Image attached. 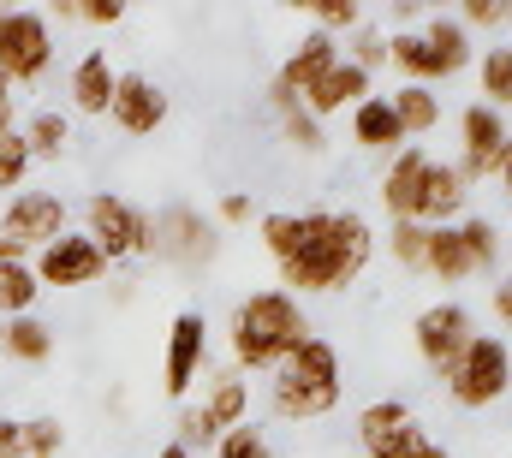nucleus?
Masks as SVG:
<instances>
[{"mask_svg":"<svg viewBox=\"0 0 512 458\" xmlns=\"http://www.w3.org/2000/svg\"><path fill=\"white\" fill-rule=\"evenodd\" d=\"M262 244L280 268V292H346L370 256L376 232L358 209H310V215H262Z\"/></svg>","mask_w":512,"mask_h":458,"instance_id":"1","label":"nucleus"},{"mask_svg":"<svg viewBox=\"0 0 512 458\" xmlns=\"http://www.w3.org/2000/svg\"><path fill=\"white\" fill-rule=\"evenodd\" d=\"M227 334H233V369H262V375H274L280 357L298 351L316 328H310V316H304V304H298L292 292L268 286V292H251V298L233 310V328H227Z\"/></svg>","mask_w":512,"mask_h":458,"instance_id":"2","label":"nucleus"},{"mask_svg":"<svg viewBox=\"0 0 512 458\" xmlns=\"http://www.w3.org/2000/svg\"><path fill=\"white\" fill-rule=\"evenodd\" d=\"M268 399H274V417H286V423L328 417L340 405V351L322 340V334H310L298 351L280 357V369L268 381Z\"/></svg>","mask_w":512,"mask_h":458,"instance_id":"3","label":"nucleus"},{"mask_svg":"<svg viewBox=\"0 0 512 458\" xmlns=\"http://www.w3.org/2000/svg\"><path fill=\"white\" fill-rule=\"evenodd\" d=\"M512 387V351L501 334H471V345L459 351V363L447 369V393L465 405V411H483L495 399H507Z\"/></svg>","mask_w":512,"mask_h":458,"instance_id":"4","label":"nucleus"},{"mask_svg":"<svg viewBox=\"0 0 512 458\" xmlns=\"http://www.w3.org/2000/svg\"><path fill=\"white\" fill-rule=\"evenodd\" d=\"M48 66H54V24L30 6H0V78L18 90L48 78Z\"/></svg>","mask_w":512,"mask_h":458,"instance_id":"5","label":"nucleus"},{"mask_svg":"<svg viewBox=\"0 0 512 458\" xmlns=\"http://www.w3.org/2000/svg\"><path fill=\"white\" fill-rule=\"evenodd\" d=\"M84 232L96 238V250L108 256V268L114 262H131V256H155V232H149V215L126 203V197H114V191H96L90 203H84Z\"/></svg>","mask_w":512,"mask_h":458,"instance_id":"6","label":"nucleus"},{"mask_svg":"<svg viewBox=\"0 0 512 458\" xmlns=\"http://www.w3.org/2000/svg\"><path fill=\"white\" fill-rule=\"evenodd\" d=\"M30 268H36V286L48 292H72V286H96L102 274H108V256L96 250V238L90 232H60L54 244H42L36 256H30Z\"/></svg>","mask_w":512,"mask_h":458,"instance_id":"7","label":"nucleus"},{"mask_svg":"<svg viewBox=\"0 0 512 458\" xmlns=\"http://www.w3.org/2000/svg\"><path fill=\"white\" fill-rule=\"evenodd\" d=\"M358 441H364L370 458H423L435 447L429 429H423V423L411 417V405H399V399H376V405L358 411Z\"/></svg>","mask_w":512,"mask_h":458,"instance_id":"8","label":"nucleus"},{"mask_svg":"<svg viewBox=\"0 0 512 458\" xmlns=\"http://www.w3.org/2000/svg\"><path fill=\"white\" fill-rule=\"evenodd\" d=\"M340 60V42L334 36H322V30H310L292 54H286V66H280V78L268 84V108L274 114H286V108H304V96L328 78V66Z\"/></svg>","mask_w":512,"mask_h":458,"instance_id":"9","label":"nucleus"},{"mask_svg":"<svg viewBox=\"0 0 512 458\" xmlns=\"http://www.w3.org/2000/svg\"><path fill=\"white\" fill-rule=\"evenodd\" d=\"M60 232H66V203H60L54 191H18V197H6V209H0V238L18 244L24 256L42 250V244H54Z\"/></svg>","mask_w":512,"mask_h":458,"instance_id":"10","label":"nucleus"},{"mask_svg":"<svg viewBox=\"0 0 512 458\" xmlns=\"http://www.w3.org/2000/svg\"><path fill=\"white\" fill-rule=\"evenodd\" d=\"M471 334H477V322H471V310L465 304H429L423 316H417V328H411V340H417V351H423V363L447 381V369L459 363V351L471 345Z\"/></svg>","mask_w":512,"mask_h":458,"instance_id":"11","label":"nucleus"},{"mask_svg":"<svg viewBox=\"0 0 512 458\" xmlns=\"http://www.w3.org/2000/svg\"><path fill=\"white\" fill-rule=\"evenodd\" d=\"M203 357H209V322L197 310H179L173 328H167V351H161V393L185 399L197 369H203Z\"/></svg>","mask_w":512,"mask_h":458,"instance_id":"12","label":"nucleus"},{"mask_svg":"<svg viewBox=\"0 0 512 458\" xmlns=\"http://www.w3.org/2000/svg\"><path fill=\"white\" fill-rule=\"evenodd\" d=\"M149 232H155V256L173 268H209L215 262V232L197 209H167L149 221Z\"/></svg>","mask_w":512,"mask_h":458,"instance_id":"13","label":"nucleus"},{"mask_svg":"<svg viewBox=\"0 0 512 458\" xmlns=\"http://www.w3.org/2000/svg\"><path fill=\"white\" fill-rule=\"evenodd\" d=\"M459 137H465V155H459V179L465 185H477V179H495V167H501V155H507V119L495 114V108H465L459 119Z\"/></svg>","mask_w":512,"mask_h":458,"instance_id":"14","label":"nucleus"},{"mask_svg":"<svg viewBox=\"0 0 512 458\" xmlns=\"http://www.w3.org/2000/svg\"><path fill=\"white\" fill-rule=\"evenodd\" d=\"M114 125L131 131V137H149V131H161V119H167V96H161V84L155 78H143V72H120L114 78Z\"/></svg>","mask_w":512,"mask_h":458,"instance_id":"15","label":"nucleus"},{"mask_svg":"<svg viewBox=\"0 0 512 458\" xmlns=\"http://www.w3.org/2000/svg\"><path fill=\"white\" fill-rule=\"evenodd\" d=\"M423 173H429V155L411 143V149H399L393 161H387L382 173V209L393 221H417V197H423Z\"/></svg>","mask_w":512,"mask_h":458,"instance_id":"16","label":"nucleus"},{"mask_svg":"<svg viewBox=\"0 0 512 458\" xmlns=\"http://www.w3.org/2000/svg\"><path fill=\"white\" fill-rule=\"evenodd\" d=\"M370 96V72H358L346 54L328 66V78L304 96V114H316V119H328V114H346V108H358Z\"/></svg>","mask_w":512,"mask_h":458,"instance_id":"17","label":"nucleus"},{"mask_svg":"<svg viewBox=\"0 0 512 458\" xmlns=\"http://www.w3.org/2000/svg\"><path fill=\"white\" fill-rule=\"evenodd\" d=\"M114 78H120L114 60H108L102 48H84L78 66H72V84H66V90H72V108H78V114H108V108H114Z\"/></svg>","mask_w":512,"mask_h":458,"instance_id":"18","label":"nucleus"},{"mask_svg":"<svg viewBox=\"0 0 512 458\" xmlns=\"http://www.w3.org/2000/svg\"><path fill=\"white\" fill-rule=\"evenodd\" d=\"M465 179H459V167H447V161H429V173H423V197H417V227H447L459 209H465Z\"/></svg>","mask_w":512,"mask_h":458,"instance_id":"19","label":"nucleus"},{"mask_svg":"<svg viewBox=\"0 0 512 458\" xmlns=\"http://www.w3.org/2000/svg\"><path fill=\"white\" fill-rule=\"evenodd\" d=\"M245 411H251V387L239 381V369H221L215 381H209V399L197 405V417H203V429L221 441L227 429H239L245 423Z\"/></svg>","mask_w":512,"mask_h":458,"instance_id":"20","label":"nucleus"},{"mask_svg":"<svg viewBox=\"0 0 512 458\" xmlns=\"http://www.w3.org/2000/svg\"><path fill=\"white\" fill-rule=\"evenodd\" d=\"M423 274H435L441 286H459V280H471V274H477V262H471V250H465L459 227H429V244H423Z\"/></svg>","mask_w":512,"mask_h":458,"instance_id":"21","label":"nucleus"},{"mask_svg":"<svg viewBox=\"0 0 512 458\" xmlns=\"http://www.w3.org/2000/svg\"><path fill=\"white\" fill-rule=\"evenodd\" d=\"M417 36L429 42V54H435V66H441L447 78L471 66V30H465L459 18H447V12H435V18H423V30H417Z\"/></svg>","mask_w":512,"mask_h":458,"instance_id":"22","label":"nucleus"},{"mask_svg":"<svg viewBox=\"0 0 512 458\" xmlns=\"http://www.w3.org/2000/svg\"><path fill=\"white\" fill-rule=\"evenodd\" d=\"M352 143H364V149H399V143H405L399 114H393L387 96H364V102L352 108Z\"/></svg>","mask_w":512,"mask_h":458,"instance_id":"23","label":"nucleus"},{"mask_svg":"<svg viewBox=\"0 0 512 458\" xmlns=\"http://www.w3.org/2000/svg\"><path fill=\"white\" fill-rule=\"evenodd\" d=\"M387 60L405 72V84H423V90H435V78H447V72L435 66L429 42H423L417 30H399V36H387Z\"/></svg>","mask_w":512,"mask_h":458,"instance_id":"24","label":"nucleus"},{"mask_svg":"<svg viewBox=\"0 0 512 458\" xmlns=\"http://www.w3.org/2000/svg\"><path fill=\"white\" fill-rule=\"evenodd\" d=\"M36 298H42V286H36L30 256H6V262H0V316H6V322H12V316H30Z\"/></svg>","mask_w":512,"mask_h":458,"instance_id":"25","label":"nucleus"},{"mask_svg":"<svg viewBox=\"0 0 512 458\" xmlns=\"http://www.w3.org/2000/svg\"><path fill=\"white\" fill-rule=\"evenodd\" d=\"M24 149H30V161H60L66 155V143H72V125H66V114L60 108H42V114L24 119Z\"/></svg>","mask_w":512,"mask_h":458,"instance_id":"26","label":"nucleus"},{"mask_svg":"<svg viewBox=\"0 0 512 458\" xmlns=\"http://www.w3.org/2000/svg\"><path fill=\"white\" fill-rule=\"evenodd\" d=\"M0 345H6V357H18V363H48V357H54V328L36 322V316H12V322L0 328Z\"/></svg>","mask_w":512,"mask_h":458,"instance_id":"27","label":"nucleus"},{"mask_svg":"<svg viewBox=\"0 0 512 458\" xmlns=\"http://www.w3.org/2000/svg\"><path fill=\"white\" fill-rule=\"evenodd\" d=\"M387 102H393V114H399V131H405V137H423V131L441 125V96L423 90V84H399V96H387Z\"/></svg>","mask_w":512,"mask_h":458,"instance_id":"28","label":"nucleus"},{"mask_svg":"<svg viewBox=\"0 0 512 458\" xmlns=\"http://www.w3.org/2000/svg\"><path fill=\"white\" fill-rule=\"evenodd\" d=\"M477 78H483V108H495V114H507L512 108V48L507 42H495V48H483V60H477Z\"/></svg>","mask_w":512,"mask_h":458,"instance_id":"29","label":"nucleus"},{"mask_svg":"<svg viewBox=\"0 0 512 458\" xmlns=\"http://www.w3.org/2000/svg\"><path fill=\"white\" fill-rule=\"evenodd\" d=\"M54 18L108 30V24H120V18H126V6H120V0H54Z\"/></svg>","mask_w":512,"mask_h":458,"instance_id":"30","label":"nucleus"},{"mask_svg":"<svg viewBox=\"0 0 512 458\" xmlns=\"http://www.w3.org/2000/svg\"><path fill=\"white\" fill-rule=\"evenodd\" d=\"M459 238H465L477 274H489V268L501 262V232H495V221H459Z\"/></svg>","mask_w":512,"mask_h":458,"instance_id":"31","label":"nucleus"},{"mask_svg":"<svg viewBox=\"0 0 512 458\" xmlns=\"http://www.w3.org/2000/svg\"><path fill=\"white\" fill-rule=\"evenodd\" d=\"M30 167H36V161H30V149H24V137H18V131H6V137H0V191H12V197H18V191H24V179H30Z\"/></svg>","mask_w":512,"mask_h":458,"instance_id":"32","label":"nucleus"},{"mask_svg":"<svg viewBox=\"0 0 512 458\" xmlns=\"http://www.w3.org/2000/svg\"><path fill=\"white\" fill-rule=\"evenodd\" d=\"M423 244H429V227H417V221H393V232H387V250L399 268H423Z\"/></svg>","mask_w":512,"mask_h":458,"instance_id":"33","label":"nucleus"},{"mask_svg":"<svg viewBox=\"0 0 512 458\" xmlns=\"http://www.w3.org/2000/svg\"><path fill=\"white\" fill-rule=\"evenodd\" d=\"M382 60H387V30H376V24H358V30H352V66L376 78V66H382Z\"/></svg>","mask_w":512,"mask_h":458,"instance_id":"34","label":"nucleus"},{"mask_svg":"<svg viewBox=\"0 0 512 458\" xmlns=\"http://www.w3.org/2000/svg\"><path fill=\"white\" fill-rule=\"evenodd\" d=\"M60 447H66V429L54 417H30L24 423V458H54Z\"/></svg>","mask_w":512,"mask_h":458,"instance_id":"35","label":"nucleus"},{"mask_svg":"<svg viewBox=\"0 0 512 458\" xmlns=\"http://www.w3.org/2000/svg\"><path fill=\"white\" fill-rule=\"evenodd\" d=\"M280 125H286V137H292L298 149H310V155H316V149H328V131H322V119H316V114L286 108V114H280Z\"/></svg>","mask_w":512,"mask_h":458,"instance_id":"36","label":"nucleus"},{"mask_svg":"<svg viewBox=\"0 0 512 458\" xmlns=\"http://www.w3.org/2000/svg\"><path fill=\"white\" fill-rule=\"evenodd\" d=\"M215 453L221 458H268V441H262V429L239 423V429H227V435L215 441Z\"/></svg>","mask_w":512,"mask_h":458,"instance_id":"37","label":"nucleus"},{"mask_svg":"<svg viewBox=\"0 0 512 458\" xmlns=\"http://www.w3.org/2000/svg\"><path fill=\"white\" fill-rule=\"evenodd\" d=\"M316 24H322V36L358 30V24H364V6H358V0H322V6H316Z\"/></svg>","mask_w":512,"mask_h":458,"instance_id":"38","label":"nucleus"},{"mask_svg":"<svg viewBox=\"0 0 512 458\" xmlns=\"http://www.w3.org/2000/svg\"><path fill=\"white\" fill-rule=\"evenodd\" d=\"M512 6H501V0H471L465 12H459V24L465 30H495V24H507Z\"/></svg>","mask_w":512,"mask_h":458,"instance_id":"39","label":"nucleus"},{"mask_svg":"<svg viewBox=\"0 0 512 458\" xmlns=\"http://www.w3.org/2000/svg\"><path fill=\"white\" fill-rule=\"evenodd\" d=\"M215 215H221V227H245L256 209H251V197H245V191H227V197L215 203Z\"/></svg>","mask_w":512,"mask_h":458,"instance_id":"40","label":"nucleus"},{"mask_svg":"<svg viewBox=\"0 0 512 458\" xmlns=\"http://www.w3.org/2000/svg\"><path fill=\"white\" fill-rule=\"evenodd\" d=\"M0 458H24V423L0 417Z\"/></svg>","mask_w":512,"mask_h":458,"instance_id":"41","label":"nucleus"},{"mask_svg":"<svg viewBox=\"0 0 512 458\" xmlns=\"http://www.w3.org/2000/svg\"><path fill=\"white\" fill-rule=\"evenodd\" d=\"M6 131H18V90L0 78V137H6Z\"/></svg>","mask_w":512,"mask_h":458,"instance_id":"42","label":"nucleus"},{"mask_svg":"<svg viewBox=\"0 0 512 458\" xmlns=\"http://www.w3.org/2000/svg\"><path fill=\"white\" fill-rule=\"evenodd\" d=\"M489 298H495V322H501V328H512V280H501Z\"/></svg>","mask_w":512,"mask_h":458,"instance_id":"43","label":"nucleus"},{"mask_svg":"<svg viewBox=\"0 0 512 458\" xmlns=\"http://www.w3.org/2000/svg\"><path fill=\"white\" fill-rule=\"evenodd\" d=\"M495 179H501V191L512 197V137H507V155H501V167H495Z\"/></svg>","mask_w":512,"mask_h":458,"instance_id":"44","label":"nucleus"},{"mask_svg":"<svg viewBox=\"0 0 512 458\" xmlns=\"http://www.w3.org/2000/svg\"><path fill=\"white\" fill-rule=\"evenodd\" d=\"M161 458H197V453H191V447H179V441H167V447H161Z\"/></svg>","mask_w":512,"mask_h":458,"instance_id":"45","label":"nucleus"},{"mask_svg":"<svg viewBox=\"0 0 512 458\" xmlns=\"http://www.w3.org/2000/svg\"><path fill=\"white\" fill-rule=\"evenodd\" d=\"M6 256H24V250H18V244H6V238H0V262H6Z\"/></svg>","mask_w":512,"mask_h":458,"instance_id":"46","label":"nucleus"},{"mask_svg":"<svg viewBox=\"0 0 512 458\" xmlns=\"http://www.w3.org/2000/svg\"><path fill=\"white\" fill-rule=\"evenodd\" d=\"M423 458H453V453H447V447H429V453H423Z\"/></svg>","mask_w":512,"mask_h":458,"instance_id":"47","label":"nucleus"}]
</instances>
